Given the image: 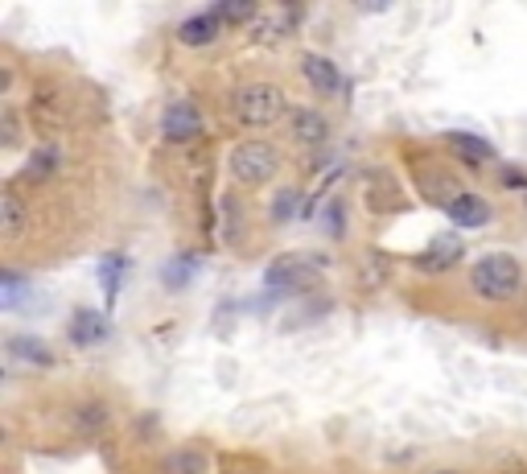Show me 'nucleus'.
Wrapping results in <instances>:
<instances>
[{
    "mask_svg": "<svg viewBox=\"0 0 527 474\" xmlns=\"http://www.w3.org/2000/svg\"><path fill=\"white\" fill-rule=\"evenodd\" d=\"M519 281H523V268L507 252H490L470 268V289L482 301H511L519 293Z\"/></svg>",
    "mask_w": 527,
    "mask_h": 474,
    "instance_id": "nucleus-1",
    "label": "nucleus"
},
{
    "mask_svg": "<svg viewBox=\"0 0 527 474\" xmlns=\"http://www.w3.org/2000/svg\"><path fill=\"white\" fill-rule=\"evenodd\" d=\"M231 112L243 128H272L280 116H285V91L276 83H248V87L235 91Z\"/></svg>",
    "mask_w": 527,
    "mask_h": 474,
    "instance_id": "nucleus-2",
    "label": "nucleus"
},
{
    "mask_svg": "<svg viewBox=\"0 0 527 474\" xmlns=\"http://www.w3.org/2000/svg\"><path fill=\"white\" fill-rule=\"evenodd\" d=\"M231 178L239 186H264L276 169H280V153L268 145V141H243L235 153H231Z\"/></svg>",
    "mask_w": 527,
    "mask_h": 474,
    "instance_id": "nucleus-3",
    "label": "nucleus"
},
{
    "mask_svg": "<svg viewBox=\"0 0 527 474\" xmlns=\"http://www.w3.org/2000/svg\"><path fill=\"white\" fill-rule=\"evenodd\" d=\"M5 355H9V363L29 367V371H46V367H54V351L42 343V338H33V334H13L9 343H5Z\"/></svg>",
    "mask_w": 527,
    "mask_h": 474,
    "instance_id": "nucleus-4",
    "label": "nucleus"
},
{
    "mask_svg": "<svg viewBox=\"0 0 527 474\" xmlns=\"http://www.w3.org/2000/svg\"><path fill=\"white\" fill-rule=\"evenodd\" d=\"M161 132H165V141H194V137H202V116H198V108H190V104H169L165 116H161Z\"/></svg>",
    "mask_w": 527,
    "mask_h": 474,
    "instance_id": "nucleus-5",
    "label": "nucleus"
},
{
    "mask_svg": "<svg viewBox=\"0 0 527 474\" xmlns=\"http://www.w3.org/2000/svg\"><path fill=\"white\" fill-rule=\"evenodd\" d=\"M313 281H318V273H313V268L305 260H297V256H280L268 268V285L272 289H309Z\"/></svg>",
    "mask_w": 527,
    "mask_h": 474,
    "instance_id": "nucleus-6",
    "label": "nucleus"
},
{
    "mask_svg": "<svg viewBox=\"0 0 527 474\" xmlns=\"http://www.w3.org/2000/svg\"><path fill=\"white\" fill-rule=\"evenodd\" d=\"M445 215L466 231V227H482V223L490 219V207H486V198H478V194H466V190H462V194L445 207Z\"/></svg>",
    "mask_w": 527,
    "mask_h": 474,
    "instance_id": "nucleus-7",
    "label": "nucleus"
},
{
    "mask_svg": "<svg viewBox=\"0 0 527 474\" xmlns=\"http://www.w3.org/2000/svg\"><path fill=\"white\" fill-rule=\"evenodd\" d=\"M223 33V21L215 13H198V17H186L182 29H178V38L182 46H210Z\"/></svg>",
    "mask_w": 527,
    "mask_h": 474,
    "instance_id": "nucleus-8",
    "label": "nucleus"
},
{
    "mask_svg": "<svg viewBox=\"0 0 527 474\" xmlns=\"http://www.w3.org/2000/svg\"><path fill=\"white\" fill-rule=\"evenodd\" d=\"M289 124H293V137H297L301 145H322V141L330 137L326 116L313 112V108H297V112L289 116Z\"/></svg>",
    "mask_w": 527,
    "mask_h": 474,
    "instance_id": "nucleus-9",
    "label": "nucleus"
},
{
    "mask_svg": "<svg viewBox=\"0 0 527 474\" xmlns=\"http://www.w3.org/2000/svg\"><path fill=\"white\" fill-rule=\"evenodd\" d=\"M458 260H462V240L445 235V240H437L429 252L416 256V268H425V273H445V268H453Z\"/></svg>",
    "mask_w": 527,
    "mask_h": 474,
    "instance_id": "nucleus-10",
    "label": "nucleus"
},
{
    "mask_svg": "<svg viewBox=\"0 0 527 474\" xmlns=\"http://www.w3.org/2000/svg\"><path fill=\"white\" fill-rule=\"evenodd\" d=\"M301 71H305V79L318 87L322 95H334L338 87H342V79H338V66L330 62V58H322V54H305L301 58Z\"/></svg>",
    "mask_w": 527,
    "mask_h": 474,
    "instance_id": "nucleus-11",
    "label": "nucleus"
},
{
    "mask_svg": "<svg viewBox=\"0 0 527 474\" xmlns=\"http://www.w3.org/2000/svg\"><path fill=\"white\" fill-rule=\"evenodd\" d=\"M70 338H75L79 347H95L108 338V318L95 314V310H79L75 314V326H70Z\"/></svg>",
    "mask_w": 527,
    "mask_h": 474,
    "instance_id": "nucleus-12",
    "label": "nucleus"
},
{
    "mask_svg": "<svg viewBox=\"0 0 527 474\" xmlns=\"http://www.w3.org/2000/svg\"><path fill=\"white\" fill-rule=\"evenodd\" d=\"M210 462L198 446H182V450H169L161 462V474H206Z\"/></svg>",
    "mask_w": 527,
    "mask_h": 474,
    "instance_id": "nucleus-13",
    "label": "nucleus"
},
{
    "mask_svg": "<svg viewBox=\"0 0 527 474\" xmlns=\"http://www.w3.org/2000/svg\"><path fill=\"white\" fill-rule=\"evenodd\" d=\"M445 141H449L453 153H462V157H466L470 169H478V165H486L490 157H495V149H490L482 137H474V132H449Z\"/></svg>",
    "mask_w": 527,
    "mask_h": 474,
    "instance_id": "nucleus-14",
    "label": "nucleus"
},
{
    "mask_svg": "<svg viewBox=\"0 0 527 474\" xmlns=\"http://www.w3.org/2000/svg\"><path fill=\"white\" fill-rule=\"evenodd\" d=\"M21 227H25V207H21V198L17 194H5L0 198V231L9 235H21Z\"/></svg>",
    "mask_w": 527,
    "mask_h": 474,
    "instance_id": "nucleus-15",
    "label": "nucleus"
},
{
    "mask_svg": "<svg viewBox=\"0 0 527 474\" xmlns=\"http://www.w3.org/2000/svg\"><path fill=\"white\" fill-rule=\"evenodd\" d=\"M210 13H215L223 25H243V21H252L260 9L256 5H231V0H223V5H215Z\"/></svg>",
    "mask_w": 527,
    "mask_h": 474,
    "instance_id": "nucleus-16",
    "label": "nucleus"
},
{
    "mask_svg": "<svg viewBox=\"0 0 527 474\" xmlns=\"http://www.w3.org/2000/svg\"><path fill=\"white\" fill-rule=\"evenodd\" d=\"M75 425H79V433H103V425H108V409H103V404H87Z\"/></svg>",
    "mask_w": 527,
    "mask_h": 474,
    "instance_id": "nucleus-17",
    "label": "nucleus"
},
{
    "mask_svg": "<svg viewBox=\"0 0 527 474\" xmlns=\"http://www.w3.org/2000/svg\"><path fill=\"white\" fill-rule=\"evenodd\" d=\"M54 161H58V149H46V153H38V157L29 161V165H33L29 174H38V178H42V174H50V169H54Z\"/></svg>",
    "mask_w": 527,
    "mask_h": 474,
    "instance_id": "nucleus-18",
    "label": "nucleus"
},
{
    "mask_svg": "<svg viewBox=\"0 0 527 474\" xmlns=\"http://www.w3.org/2000/svg\"><path fill=\"white\" fill-rule=\"evenodd\" d=\"M293 207H297V194H293V190L276 194V219H289V215H293Z\"/></svg>",
    "mask_w": 527,
    "mask_h": 474,
    "instance_id": "nucleus-19",
    "label": "nucleus"
},
{
    "mask_svg": "<svg viewBox=\"0 0 527 474\" xmlns=\"http://www.w3.org/2000/svg\"><path fill=\"white\" fill-rule=\"evenodd\" d=\"M437 474H458V470H437Z\"/></svg>",
    "mask_w": 527,
    "mask_h": 474,
    "instance_id": "nucleus-20",
    "label": "nucleus"
},
{
    "mask_svg": "<svg viewBox=\"0 0 527 474\" xmlns=\"http://www.w3.org/2000/svg\"><path fill=\"white\" fill-rule=\"evenodd\" d=\"M523 198H527V194H523Z\"/></svg>",
    "mask_w": 527,
    "mask_h": 474,
    "instance_id": "nucleus-21",
    "label": "nucleus"
}]
</instances>
